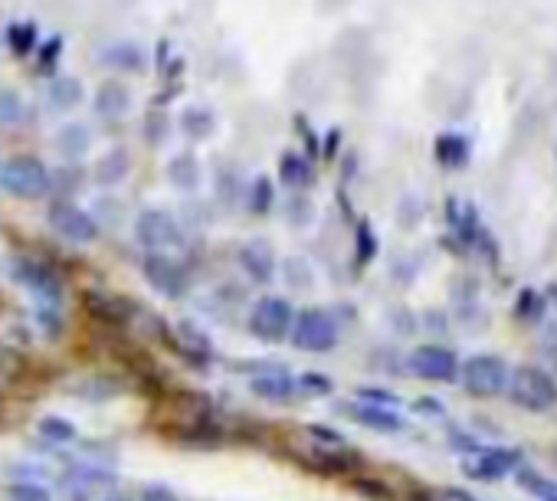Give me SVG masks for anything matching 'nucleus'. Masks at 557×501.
<instances>
[{
	"mask_svg": "<svg viewBox=\"0 0 557 501\" xmlns=\"http://www.w3.org/2000/svg\"><path fill=\"white\" fill-rule=\"evenodd\" d=\"M551 501H557V498H551Z\"/></svg>",
	"mask_w": 557,
	"mask_h": 501,
	"instance_id": "nucleus-39",
	"label": "nucleus"
},
{
	"mask_svg": "<svg viewBox=\"0 0 557 501\" xmlns=\"http://www.w3.org/2000/svg\"><path fill=\"white\" fill-rule=\"evenodd\" d=\"M289 220L292 223H305L308 220V200H302V197L289 200Z\"/></svg>",
	"mask_w": 557,
	"mask_h": 501,
	"instance_id": "nucleus-36",
	"label": "nucleus"
},
{
	"mask_svg": "<svg viewBox=\"0 0 557 501\" xmlns=\"http://www.w3.org/2000/svg\"><path fill=\"white\" fill-rule=\"evenodd\" d=\"M135 240L145 246L148 253H164V249L184 243V230L171 210L148 207V210H141L135 220Z\"/></svg>",
	"mask_w": 557,
	"mask_h": 501,
	"instance_id": "nucleus-4",
	"label": "nucleus"
},
{
	"mask_svg": "<svg viewBox=\"0 0 557 501\" xmlns=\"http://www.w3.org/2000/svg\"><path fill=\"white\" fill-rule=\"evenodd\" d=\"M53 177V184H50V190H63V194H73V190H79L82 187V167L79 164H66V167H59L56 174H50Z\"/></svg>",
	"mask_w": 557,
	"mask_h": 501,
	"instance_id": "nucleus-29",
	"label": "nucleus"
},
{
	"mask_svg": "<svg viewBox=\"0 0 557 501\" xmlns=\"http://www.w3.org/2000/svg\"><path fill=\"white\" fill-rule=\"evenodd\" d=\"M23 118V99L17 89H0V122L17 125Z\"/></svg>",
	"mask_w": 557,
	"mask_h": 501,
	"instance_id": "nucleus-27",
	"label": "nucleus"
},
{
	"mask_svg": "<svg viewBox=\"0 0 557 501\" xmlns=\"http://www.w3.org/2000/svg\"><path fill=\"white\" fill-rule=\"evenodd\" d=\"M407 371L420 380H433V384H446L459 374V361L449 348L440 344H423L407 357Z\"/></svg>",
	"mask_w": 557,
	"mask_h": 501,
	"instance_id": "nucleus-8",
	"label": "nucleus"
},
{
	"mask_svg": "<svg viewBox=\"0 0 557 501\" xmlns=\"http://www.w3.org/2000/svg\"><path fill=\"white\" fill-rule=\"evenodd\" d=\"M132 174V151L128 148H112V151H105L102 158L96 161V181L102 187H115V184H122L125 177Z\"/></svg>",
	"mask_w": 557,
	"mask_h": 501,
	"instance_id": "nucleus-19",
	"label": "nucleus"
},
{
	"mask_svg": "<svg viewBox=\"0 0 557 501\" xmlns=\"http://www.w3.org/2000/svg\"><path fill=\"white\" fill-rule=\"evenodd\" d=\"M14 279L23 285V289H30L33 295H37L43 305L59 302V279L53 276V269L40 266V262L17 259L14 262Z\"/></svg>",
	"mask_w": 557,
	"mask_h": 501,
	"instance_id": "nucleus-13",
	"label": "nucleus"
},
{
	"mask_svg": "<svg viewBox=\"0 0 557 501\" xmlns=\"http://www.w3.org/2000/svg\"><path fill=\"white\" fill-rule=\"evenodd\" d=\"M50 184H53L50 167L40 158L20 154V158H10L0 164V190H7L17 200H40L50 194Z\"/></svg>",
	"mask_w": 557,
	"mask_h": 501,
	"instance_id": "nucleus-2",
	"label": "nucleus"
},
{
	"mask_svg": "<svg viewBox=\"0 0 557 501\" xmlns=\"http://www.w3.org/2000/svg\"><path fill=\"white\" fill-rule=\"evenodd\" d=\"M250 387L256 397L272 400V403H286L299 393V387H295V380L289 374H263V377H256Z\"/></svg>",
	"mask_w": 557,
	"mask_h": 501,
	"instance_id": "nucleus-24",
	"label": "nucleus"
},
{
	"mask_svg": "<svg viewBox=\"0 0 557 501\" xmlns=\"http://www.w3.org/2000/svg\"><path fill=\"white\" fill-rule=\"evenodd\" d=\"M443 501H479V498H472L469 492H462V488H443Z\"/></svg>",
	"mask_w": 557,
	"mask_h": 501,
	"instance_id": "nucleus-37",
	"label": "nucleus"
},
{
	"mask_svg": "<svg viewBox=\"0 0 557 501\" xmlns=\"http://www.w3.org/2000/svg\"><path fill=\"white\" fill-rule=\"evenodd\" d=\"M272 200H276V190H272V181L266 174H256L250 181V190H246V207L250 213H269Z\"/></svg>",
	"mask_w": 557,
	"mask_h": 501,
	"instance_id": "nucleus-25",
	"label": "nucleus"
},
{
	"mask_svg": "<svg viewBox=\"0 0 557 501\" xmlns=\"http://www.w3.org/2000/svg\"><path fill=\"white\" fill-rule=\"evenodd\" d=\"M53 145L66 158V164H76L86 158L92 148V131L82 122H66V125H59V131L53 135Z\"/></svg>",
	"mask_w": 557,
	"mask_h": 501,
	"instance_id": "nucleus-16",
	"label": "nucleus"
},
{
	"mask_svg": "<svg viewBox=\"0 0 557 501\" xmlns=\"http://www.w3.org/2000/svg\"><path fill=\"white\" fill-rule=\"evenodd\" d=\"M112 485H115V475L109 469H99V465H76L63 482L66 495L73 501H92L96 495L109 492Z\"/></svg>",
	"mask_w": 557,
	"mask_h": 501,
	"instance_id": "nucleus-10",
	"label": "nucleus"
},
{
	"mask_svg": "<svg viewBox=\"0 0 557 501\" xmlns=\"http://www.w3.org/2000/svg\"><path fill=\"white\" fill-rule=\"evenodd\" d=\"M505 384H508V367L502 357L476 354L462 364V387L472 397H499V393H505Z\"/></svg>",
	"mask_w": 557,
	"mask_h": 501,
	"instance_id": "nucleus-5",
	"label": "nucleus"
},
{
	"mask_svg": "<svg viewBox=\"0 0 557 501\" xmlns=\"http://www.w3.org/2000/svg\"><path fill=\"white\" fill-rule=\"evenodd\" d=\"M46 223L56 236H63L69 243H96L99 240V223L92 213L69 204V200H56L46 210Z\"/></svg>",
	"mask_w": 557,
	"mask_h": 501,
	"instance_id": "nucleus-6",
	"label": "nucleus"
},
{
	"mask_svg": "<svg viewBox=\"0 0 557 501\" xmlns=\"http://www.w3.org/2000/svg\"><path fill=\"white\" fill-rule=\"evenodd\" d=\"M508 400L515 407L528 410V413H544L557 407V380L535 364H521L515 371H508V384H505Z\"/></svg>",
	"mask_w": 557,
	"mask_h": 501,
	"instance_id": "nucleus-1",
	"label": "nucleus"
},
{
	"mask_svg": "<svg viewBox=\"0 0 557 501\" xmlns=\"http://www.w3.org/2000/svg\"><path fill=\"white\" fill-rule=\"evenodd\" d=\"M358 256H361V262L374 256V236H371L367 226H361V230H358Z\"/></svg>",
	"mask_w": 557,
	"mask_h": 501,
	"instance_id": "nucleus-35",
	"label": "nucleus"
},
{
	"mask_svg": "<svg viewBox=\"0 0 557 501\" xmlns=\"http://www.w3.org/2000/svg\"><path fill=\"white\" fill-rule=\"evenodd\" d=\"M295 387H299V393H308V397H328L335 384H331V377L325 374H302L295 380Z\"/></svg>",
	"mask_w": 557,
	"mask_h": 501,
	"instance_id": "nucleus-31",
	"label": "nucleus"
},
{
	"mask_svg": "<svg viewBox=\"0 0 557 501\" xmlns=\"http://www.w3.org/2000/svg\"><path fill=\"white\" fill-rule=\"evenodd\" d=\"M292 321L295 315L286 298L266 295V298H259L256 308L250 312V331L263 341H282L292 331Z\"/></svg>",
	"mask_w": 557,
	"mask_h": 501,
	"instance_id": "nucleus-7",
	"label": "nucleus"
},
{
	"mask_svg": "<svg viewBox=\"0 0 557 501\" xmlns=\"http://www.w3.org/2000/svg\"><path fill=\"white\" fill-rule=\"evenodd\" d=\"M168 181L177 190H197L204 184V164L194 151H181L168 161Z\"/></svg>",
	"mask_w": 557,
	"mask_h": 501,
	"instance_id": "nucleus-18",
	"label": "nucleus"
},
{
	"mask_svg": "<svg viewBox=\"0 0 557 501\" xmlns=\"http://www.w3.org/2000/svg\"><path fill=\"white\" fill-rule=\"evenodd\" d=\"M236 259H240V269L246 272V276H250L253 282H259V285L276 276V253H272V246L263 243V240L243 243Z\"/></svg>",
	"mask_w": 557,
	"mask_h": 501,
	"instance_id": "nucleus-15",
	"label": "nucleus"
},
{
	"mask_svg": "<svg viewBox=\"0 0 557 501\" xmlns=\"http://www.w3.org/2000/svg\"><path fill=\"white\" fill-rule=\"evenodd\" d=\"M86 99V86H82V79L76 76H53L46 82V105H50L53 112H73L76 105H82Z\"/></svg>",
	"mask_w": 557,
	"mask_h": 501,
	"instance_id": "nucleus-17",
	"label": "nucleus"
},
{
	"mask_svg": "<svg viewBox=\"0 0 557 501\" xmlns=\"http://www.w3.org/2000/svg\"><path fill=\"white\" fill-rule=\"evenodd\" d=\"M10 501H53L50 488L40 482H14L7 488Z\"/></svg>",
	"mask_w": 557,
	"mask_h": 501,
	"instance_id": "nucleus-28",
	"label": "nucleus"
},
{
	"mask_svg": "<svg viewBox=\"0 0 557 501\" xmlns=\"http://www.w3.org/2000/svg\"><path fill=\"white\" fill-rule=\"evenodd\" d=\"M59 56H63V37H50L37 46V66L40 69H53L59 63Z\"/></svg>",
	"mask_w": 557,
	"mask_h": 501,
	"instance_id": "nucleus-32",
	"label": "nucleus"
},
{
	"mask_svg": "<svg viewBox=\"0 0 557 501\" xmlns=\"http://www.w3.org/2000/svg\"><path fill=\"white\" fill-rule=\"evenodd\" d=\"M4 43H7V50L17 53V56L37 53V46H40V30H37V23H33V20H14V23H7Z\"/></svg>",
	"mask_w": 557,
	"mask_h": 501,
	"instance_id": "nucleus-22",
	"label": "nucleus"
},
{
	"mask_svg": "<svg viewBox=\"0 0 557 501\" xmlns=\"http://www.w3.org/2000/svg\"><path fill=\"white\" fill-rule=\"evenodd\" d=\"M141 501H181V498H177L168 485H148L145 498H141Z\"/></svg>",
	"mask_w": 557,
	"mask_h": 501,
	"instance_id": "nucleus-34",
	"label": "nucleus"
},
{
	"mask_svg": "<svg viewBox=\"0 0 557 501\" xmlns=\"http://www.w3.org/2000/svg\"><path fill=\"white\" fill-rule=\"evenodd\" d=\"M521 462V452L512 449H479L476 456L466 462V472L479 482H495L502 475L515 472Z\"/></svg>",
	"mask_w": 557,
	"mask_h": 501,
	"instance_id": "nucleus-12",
	"label": "nucleus"
},
{
	"mask_svg": "<svg viewBox=\"0 0 557 501\" xmlns=\"http://www.w3.org/2000/svg\"><path fill=\"white\" fill-rule=\"evenodd\" d=\"M436 154H440V161L443 164H462L466 161V141L456 138V135H443L440 138V145H436Z\"/></svg>",
	"mask_w": 557,
	"mask_h": 501,
	"instance_id": "nucleus-30",
	"label": "nucleus"
},
{
	"mask_svg": "<svg viewBox=\"0 0 557 501\" xmlns=\"http://www.w3.org/2000/svg\"><path fill=\"white\" fill-rule=\"evenodd\" d=\"M351 420L361 423L367 429H377V433H397V429H404V420L387 410V407H371V403H358V407H351Z\"/></svg>",
	"mask_w": 557,
	"mask_h": 501,
	"instance_id": "nucleus-20",
	"label": "nucleus"
},
{
	"mask_svg": "<svg viewBox=\"0 0 557 501\" xmlns=\"http://www.w3.org/2000/svg\"><path fill=\"white\" fill-rule=\"evenodd\" d=\"M292 344L308 354H325L338 344V321L325 308H305L292 321Z\"/></svg>",
	"mask_w": 557,
	"mask_h": 501,
	"instance_id": "nucleus-3",
	"label": "nucleus"
},
{
	"mask_svg": "<svg viewBox=\"0 0 557 501\" xmlns=\"http://www.w3.org/2000/svg\"><path fill=\"white\" fill-rule=\"evenodd\" d=\"M109 501H125V498H109Z\"/></svg>",
	"mask_w": 557,
	"mask_h": 501,
	"instance_id": "nucleus-38",
	"label": "nucleus"
},
{
	"mask_svg": "<svg viewBox=\"0 0 557 501\" xmlns=\"http://www.w3.org/2000/svg\"><path fill=\"white\" fill-rule=\"evenodd\" d=\"M40 436L50 439V443H73L76 426L69 420H63V416H43V420H40Z\"/></svg>",
	"mask_w": 557,
	"mask_h": 501,
	"instance_id": "nucleus-26",
	"label": "nucleus"
},
{
	"mask_svg": "<svg viewBox=\"0 0 557 501\" xmlns=\"http://www.w3.org/2000/svg\"><path fill=\"white\" fill-rule=\"evenodd\" d=\"M286 279H289V285H295V289H305V285L312 282V269L305 266V259H289Z\"/></svg>",
	"mask_w": 557,
	"mask_h": 501,
	"instance_id": "nucleus-33",
	"label": "nucleus"
},
{
	"mask_svg": "<svg viewBox=\"0 0 557 501\" xmlns=\"http://www.w3.org/2000/svg\"><path fill=\"white\" fill-rule=\"evenodd\" d=\"M181 131L191 141H207L217 131V115L207 105H187L181 112Z\"/></svg>",
	"mask_w": 557,
	"mask_h": 501,
	"instance_id": "nucleus-23",
	"label": "nucleus"
},
{
	"mask_svg": "<svg viewBox=\"0 0 557 501\" xmlns=\"http://www.w3.org/2000/svg\"><path fill=\"white\" fill-rule=\"evenodd\" d=\"M141 272H145V279L154 285V289L168 298H181L187 289L184 269L177 266L168 253H145V259H141Z\"/></svg>",
	"mask_w": 557,
	"mask_h": 501,
	"instance_id": "nucleus-9",
	"label": "nucleus"
},
{
	"mask_svg": "<svg viewBox=\"0 0 557 501\" xmlns=\"http://www.w3.org/2000/svg\"><path fill=\"white\" fill-rule=\"evenodd\" d=\"M92 109H96L99 118H109V122H118V118L128 115V109H132V89H128L122 79H105L102 86L96 89Z\"/></svg>",
	"mask_w": 557,
	"mask_h": 501,
	"instance_id": "nucleus-14",
	"label": "nucleus"
},
{
	"mask_svg": "<svg viewBox=\"0 0 557 501\" xmlns=\"http://www.w3.org/2000/svg\"><path fill=\"white\" fill-rule=\"evenodd\" d=\"M279 177H282V184L292 187V190H302L315 181V171H312V161L305 158V154L299 151H286L279 158Z\"/></svg>",
	"mask_w": 557,
	"mask_h": 501,
	"instance_id": "nucleus-21",
	"label": "nucleus"
},
{
	"mask_svg": "<svg viewBox=\"0 0 557 501\" xmlns=\"http://www.w3.org/2000/svg\"><path fill=\"white\" fill-rule=\"evenodd\" d=\"M99 63L109 66L112 73H145L148 50L138 40H112L99 50Z\"/></svg>",
	"mask_w": 557,
	"mask_h": 501,
	"instance_id": "nucleus-11",
	"label": "nucleus"
}]
</instances>
